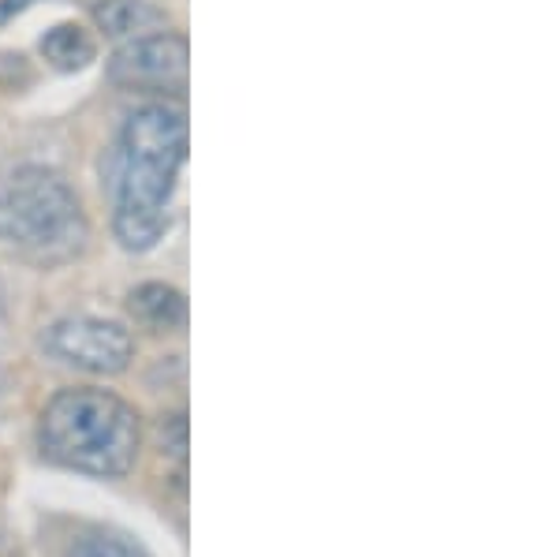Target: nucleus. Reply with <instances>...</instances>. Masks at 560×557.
Here are the masks:
<instances>
[{"instance_id": "obj_1", "label": "nucleus", "mask_w": 560, "mask_h": 557, "mask_svg": "<svg viewBox=\"0 0 560 557\" xmlns=\"http://www.w3.org/2000/svg\"><path fill=\"white\" fill-rule=\"evenodd\" d=\"M187 158V120L176 105H142L124 124L113 232L128 251H153L168 232L176 176Z\"/></svg>"}, {"instance_id": "obj_2", "label": "nucleus", "mask_w": 560, "mask_h": 557, "mask_svg": "<svg viewBox=\"0 0 560 557\" xmlns=\"http://www.w3.org/2000/svg\"><path fill=\"white\" fill-rule=\"evenodd\" d=\"M42 453L60 468L97 479H120L135 468L142 449L139 411L108 390L75 385L60 390L42 411Z\"/></svg>"}, {"instance_id": "obj_3", "label": "nucleus", "mask_w": 560, "mask_h": 557, "mask_svg": "<svg viewBox=\"0 0 560 557\" xmlns=\"http://www.w3.org/2000/svg\"><path fill=\"white\" fill-rule=\"evenodd\" d=\"M86 218L68 179L23 165L0 179V240L42 266H60L86 247Z\"/></svg>"}, {"instance_id": "obj_4", "label": "nucleus", "mask_w": 560, "mask_h": 557, "mask_svg": "<svg viewBox=\"0 0 560 557\" xmlns=\"http://www.w3.org/2000/svg\"><path fill=\"white\" fill-rule=\"evenodd\" d=\"M187 68L191 49L184 34H150L135 38L113 53L108 60V83L120 90H142V94H173L187 90Z\"/></svg>"}, {"instance_id": "obj_5", "label": "nucleus", "mask_w": 560, "mask_h": 557, "mask_svg": "<svg viewBox=\"0 0 560 557\" xmlns=\"http://www.w3.org/2000/svg\"><path fill=\"white\" fill-rule=\"evenodd\" d=\"M42 345L52 359L90 374H120L135 359V340L120 322L86 318V314L52 322L45 329Z\"/></svg>"}, {"instance_id": "obj_6", "label": "nucleus", "mask_w": 560, "mask_h": 557, "mask_svg": "<svg viewBox=\"0 0 560 557\" xmlns=\"http://www.w3.org/2000/svg\"><path fill=\"white\" fill-rule=\"evenodd\" d=\"M90 15H94V23L102 26L108 38H124V42L150 38V34L168 26L165 8L150 4V0H97Z\"/></svg>"}, {"instance_id": "obj_7", "label": "nucleus", "mask_w": 560, "mask_h": 557, "mask_svg": "<svg viewBox=\"0 0 560 557\" xmlns=\"http://www.w3.org/2000/svg\"><path fill=\"white\" fill-rule=\"evenodd\" d=\"M128 311L139 326L153 329V334H176L187 326V300L173 285H139L128 295Z\"/></svg>"}, {"instance_id": "obj_8", "label": "nucleus", "mask_w": 560, "mask_h": 557, "mask_svg": "<svg viewBox=\"0 0 560 557\" xmlns=\"http://www.w3.org/2000/svg\"><path fill=\"white\" fill-rule=\"evenodd\" d=\"M94 38L75 23H60L52 26L42 38V57L49 60L57 71H83L94 60Z\"/></svg>"}, {"instance_id": "obj_9", "label": "nucleus", "mask_w": 560, "mask_h": 557, "mask_svg": "<svg viewBox=\"0 0 560 557\" xmlns=\"http://www.w3.org/2000/svg\"><path fill=\"white\" fill-rule=\"evenodd\" d=\"M68 557H147L139 543H131L128 535H116V532H94L83 535L75 546L68 550Z\"/></svg>"}, {"instance_id": "obj_10", "label": "nucleus", "mask_w": 560, "mask_h": 557, "mask_svg": "<svg viewBox=\"0 0 560 557\" xmlns=\"http://www.w3.org/2000/svg\"><path fill=\"white\" fill-rule=\"evenodd\" d=\"M161 449H165L168 456H176V461L187 456V416L184 411L161 419Z\"/></svg>"}, {"instance_id": "obj_11", "label": "nucleus", "mask_w": 560, "mask_h": 557, "mask_svg": "<svg viewBox=\"0 0 560 557\" xmlns=\"http://www.w3.org/2000/svg\"><path fill=\"white\" fill-rule=\"evenodd\" d=\"M26 4H31V0H0V23L12 20L15 12H23Z\"/></svg>"}]
</instances>
